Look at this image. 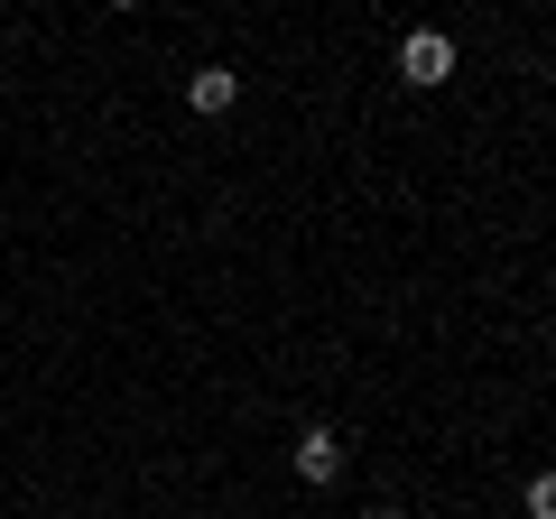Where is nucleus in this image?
Listing matches in <instances>:
<instances>
[{"mask_svg":"<svg viewBox=\"0 0 556 519\" xmlns=\"http://www.w3.org/2000/svg\"><path fill=\"white\" fill-rule=\"evenodd\" d=\"M362 519H399V510H362Z\"/></svg>","mask_w":556,"mask_h":519,"instance_id":"obj_4","label":"nucleus"},{"mask_svg":"<svg viewBox=\"0 0 556 519\" xmlns=\"http://www.w3.org/2000/svg\"><path fill=\"white\" fill-rule=\"evenodd\" d=\"M334 473H343V436H334V427H298V482L325 492Z\"/></svg>","mask_w":556,"mask_h":519,"instance_id":"obj_2","label":"nucleus"},{"mask_svg":"<svg viewBox=\"0 0 556 519\" xmlns=\"http://www.w3.org/2000/svg\"><path fill=\"white\" fill-rule=\"evenodd\" d=\"M186 102H195L204 121L232 112V102H241V75H232V65H204V75H186Z\"/></svg>","mask_w":556,"mask_h":519,"instance_id":"obj_3","label":"nucleus"},{"mask_svg":"<svg viewBox=\"0 0 556 519\" xmlns=\"http://www.w3.org/2000/svg\"><path fill=\"white\" fill-rule=\"evenodd\" d=\"M399 75H408L417 93H437V84L455 75V38H445V28H408V38H399Z\"/></svg>","mask_w":556,"mask_h":519,"instance_id":"obj_1","label":"nucleus"}]
</instances>
